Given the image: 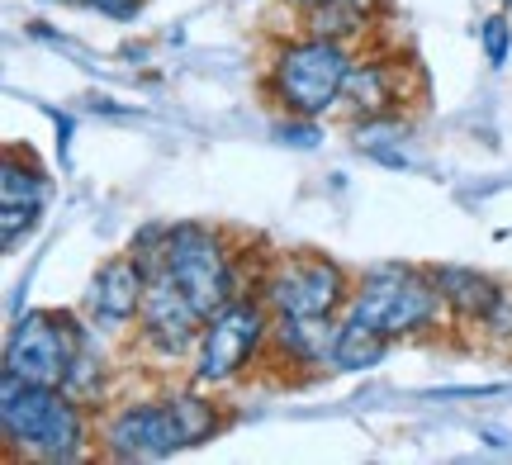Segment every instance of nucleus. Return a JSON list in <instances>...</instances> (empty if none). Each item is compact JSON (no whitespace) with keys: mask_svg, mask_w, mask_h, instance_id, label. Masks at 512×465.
Wrapping results in <instances>:
<instances>
[{"mask_svg":"<svg viewBox=\"0 0 512 465\" xmlns=\"http://www.w3.org/2000/svg\"><path fill=\"white\" fill-rule=\"evenodd\" d=\"M342 318L389 337V342H422V337H437L441 328H451L432 266H408V261H380V266L361 271Z\"/></svg>","mask_w":512,"mask_h":465,"instance_id":"39448f33","label":"nucleus"},{"mask_svg":"<svg viewBox=\"0 0 512 465\" xmlns=\"http://www.w3.org/2000/svg\"><path fill=\"white\" fill-rule=\"evenodd\" d=\"M204 314L195 309V299L185 295L176 280L166 271H152L147 280V299H143V314H138V347L157 361H190L195 342H200Z\"/></svg>","mask_w":512,"mask_h":465,"instance_id":"1a4fd4ad","label":"nucleus"},{"mask_svg":"<svg viewBox=\"0 0 512 465\" xmlns=\"http://www.w3.org/2000/svg\"><path fill=\"white\" fill-rule=\"evenodd\" d=\"M479 43H484V57H489V67H503L512 53V24L503 15H489L479 24Z\"/></svg>","mask_w":512,"mask_h":465,"instance_id":"f3484780","label":"nucleus"},{"mask_svg":"<svg viewBox=\"0 0 512 465\" xmlns=\"http://www.w3.org/2000/svg\"><path fill=\"white\" fill-rule=\"evenodd\" d=\"M356 276L323 252H275L261 257L256 295L275 318H342Z\"/></svg>","mask_w":512,"mask_h":465,"instance_id":"0eeeda50","label":"nucleus"},{"mask_svg":"<svg viewBox=\"0 0 512 465\" xmlns=\"http://www.w3.org/2000/svg\"><path fill=\"white\" fill-rule=\"evenodd\" d=\"M128 247L147 261V271H166L176 280L204 318L219 314L233 299L252 295L256 271H261V261H252L247 247H233L223 228L209 224H152L133 233Z\"/></svg>","mask_w":512,"mask_h":465,"instance_id":"f257e3e1","label":"nucleus"},{"mask_svg":"<svg viewBox=\"0 0 512 465\" xmlns=\"http://www.w3.org/2000/svg\"><path fill=\"white\" fill-rule=\"evenodd\" d=\"M147 261L128 247L119 257H110L86 285V299H81V314L91 318L100 333H128L138 328V314H143V299H147Z\"/></svg>","mask_w":512,"mask_h":465,"instance_id":"9d476101","label":"nucleus"},{"mask_svg":"<svg viewBox=\"0 0 512 465\" xmlns=\"http://www.w3.org/2000/svg\"><path fill=\"white\" fill-rule=\"evenodd\" d=\"M271 333H275V314L266 309V299L256 290L233 299V304H223L219 314L204 318L200 342L190 352V385L233 390L261 361H271Z\"/></svg>","mask_w":512,"mask_h":465,"instance_id":"423d86ee","label":"nucleus"},{"mask_svg":"<svg viewBox=\"0 0 512 465\" xmlns=\"http://www.w3.org/2000/svg\"><path fill=\"white\" fill-rule=\"evenodd\" d=\"M285 5L299 10V19H304L299 29L347 38V43H361L380 15V0H285Z\"/></svg>","mask_w":512,"mask_h":465,"instance_id":"4468645a","label":"nucleus"},{"mask_svg":"<svg viewBox=\"0 0 512 465\" xmlns=\"http://www.w3.org/2000/svg\"><path fill=\"white\" fill-rule=\"evenodd\" d=\"M48 176L38 171V162L19 148L5 152V167H0V242L5 252H19V242L29 238L48 209Z\"/></svg>","mask_w":512,"mask_h":465,"instance_id":"f8f14e48","label":"nucleus"},{"mask_svg":"<svg viewBox=\"0 0 512 465\" xmlns=\"http://www.w3.org/2000/svg\"><path fill=\"white\" fill-rule=\"evenodd\" d=\"M351 62H356V43L299 29V34H285L271 48L261 86H266V95H271V105L280 114L328 119V114L342 110Z\"/></svg>","mask_w":512,"mask_h":465,"instance_id":"20e7f679","label":"nucleus"},{"mask_svg":"<svg viewBox=\"0 0 512 465\" xmlns=\"http://www.w3.org/2000/svg\"><path fill=\"white\" fill-rule=\"evenodd\" d=\"M223 409L209 390H166L143 399H110L95 418V442L110 461H166L185 447H200L219 437Z\"/></svg>","mask_w":512,"mask_h":465,"instance_id":"f03ea898","label":"nucleus"},{"mask_svg":"<svg viewBox=\"0 0 512 465\" xmlns=\"http://www.w3.org/2000/svg\"><path fill=\"white\" fill-rule=\"evenodd\" d=\"M280 143H299V148H313V143H318V119H299V114H285V124H280Z\"/></svg>","mask_w":512,"mask_h":465,"instance_id":"a211bd4d","label":"nucleus"},{"mask_svg":"<svg viewBox=\"0 0 512 465\" xmlns=\"http://www.w3.org/2000/svg\"><path fill=\"white\" fill-rule=\"evenodd\" d=\"M432 280H437V290H441L451 328L479 333V323H484V314H489V304L498 295V280L475 271V266H432Z\"/></svg>","mask_w":512,"mask_h":465,"instance_id":"ddd939ff","label":"nucleus"},{"mask_svg":"<svg viewBox=\"0 0 512 465\" xmlns=\"http://www.w3.org/2000/svg\"><path fill=\"white\" fill-rule=\"evenodd\" d=\"M413 62L403 53H356L347 76V95H342V110L356 119L370 114H403L408 95H413Z\"/></svg>","mask_w":512,"mask_h":465,"instance_id":"9b49d317","label":"nucleus"},{"mask_svg":"<svg viewBox=\"0 0 512 465\" xmlns=\"http://www.w3.org/2000/svg\"><path fill=\"white\" fill-rule=\"evenodd\" d=\"M91 318L62 314V309H29L15 323V333L5 342V375L29 380V385H62L76 371V356L86 347Z\"/></svg>","mask_w":512,"mask_h":465,"instance_id":"6e6552de","label":"nucleus"},{"mask_svg":"<svg viewBox=\"0 0 512 465\" xmlns=\"http://www.w3.org/2000/svg\"><path fill=\"white\" fill-rule=\"evenodd\" d=\"M475 337L489 352H512V280H498V295H494V304H489V314H484Z\"/></svg>","mask_w":512,"mask_h":465,"instance_id":"dca6fc26","label":"nucleus"},{"mask_svg":"<svg viewBox=\"0 0 512 465\" xmlns=\"http://www.w3.org/2000/svg\"><path fill=\"white\" fill-rule=\"evenodd\" d=\"M389 337L370 333L361 323H351L342 318V328H337V342H332V371H375L384 356H389Z\"/></svg>","mask_w":512,"mask_h":465,"instance_id":"2eb2a0df","label":"nucleus"},{"mask_svg":"<svg viewBox=\"0 0 512 465\" xmlns=\"http://www.w3.org/2000/svg\"><path fill=\"white\" fill-rule=\"evenodd\" d=\"M0 437L10 461L72 465L86 461L95 442V409L62 385H29L5 375L0 380Z\"/></svg>","mask_w":512,"mask_h":465,"instance_id":"7ed1b4c3","label":"nucleus"},{"mask_svg":"<svg viewBox=\"0 0 512 465\" xmlns=\"http://www.w3.org/2000/svg\"><path fill=\"white\" fill-rule=\"evenodd\" d=\"M76 5H86V10H95L105 19H133L143 10V0H76Z\"/></svg>","mask_w":512,"mask_h":465,"instance_id":"6ab92c4d","label":"nucleus"}]
</instances>
